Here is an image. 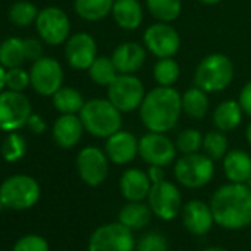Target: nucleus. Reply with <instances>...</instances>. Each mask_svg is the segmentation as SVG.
Masks as SVG:
<instances>
[{
    "mask_svg": "<svg viewBox=\"0 0 251 251\" xmlns=\"http://www.w3.org/2000/svg\"><path fill=\"white\" fill-rule=\"evenodd\" d=\"M214 223L227 230L251 225V188L247 183L229 182L214 191L210 198Z\"/></svg>",
    "mask_w": 251,
    "mask_h": 251,
    "instance_id": "f257e3e1",
    "label": "nucleus"
},
{
    "mask_svg": "<svg viewBox=\"0 0 251 251\" xmlns=\"http://www.w3.org/2000/svg\"><path fill=\"white\" fill-rule=\"evenodd\" d=\"M75 167L80 179L92 188L102 185L109 175V160L105 151L93 145L84 147L78 151Z\"/></svg>",
    "mask_w": 251,
    "mask_h": 251,
    "instance_id": "4468645a",
    "label": "nucleus"
},
{
    "mask_svg": "<svg viewBox=\"0 0 251 251\" xmlns=\"http://www.w3.org/2000/svg\"><path fill=\"white\" fill-rule=\"evenodd\" d=\"M27 126L31 129V132L36 133V135H42V133H45L46 129H48V126H46L45 120H43L39 114H34V112L31 114V117H30Z\"/></svg>",
    "mask_w": 251,
    "mask_h": 251,
    "instance_id": "79ce46f5",
    "label": "nucleus"
},
{
    "mask_svg": "<svg viewBox=\"0 0 251 251\" xmlns=\"http://www.w3.org/2000/svg\"><path fill=\"white\" fill-rule=\"evenodd\" d=\"M148 14L160 23H175L182 14V0H145Z\"/></svg>",
    "mask_w": 251,
    "mask_h": 251,
    "instance_id": "c85d7f7f",
    "label": "nucleus"
},
{
    "mask_svg": "<svg viewBox=\"0 0 251 251\" xmlns=\"http://www.w3.org/2000/svg\"><path fill=\"white\" fill-rule=\"evenodd\" d=\"M144 46L152 56L158 58H175L180 50V34L169 23L155 21L148 25L144 31Z\"/></svg>",
    "mask_w": 251,
    "mask_h": 251,
    "instance_id": "9b49d317",
    "label": "nucleus"
},
{
    "mask_svg": "<svg viewBox=\"0 0 251 251\" xmlns=\"http://www.w3.org/2000/svg\"><path fill=\"white\" fill-rule=\"evenodd\" d=\"M147 173H148V176H150L152 185L166 180V170H164V167H161V166H150V169L147 170Z\"/></svg>",
    "mask_w": 251,
    "mask_h": 251,
    "instance_id": "37998d69",
    "label": "nucleus"
},
{
    "mask_svg": "<svg viewBox=\"0 0 251 251\" xmlns=\"http://www.w3.org/2000/svg\"><path fill=\"white\" fill-rule=\"evenodd\" d=\"M180 217L185 229L197 236L207 235L214 225V216L210 204L201 200H191L183 204Z\"/></svg>",
    "mask_w": 251,
    "mask_h": 251,
    "instance_id": "a211bd4d",
    "label": "nucleus"
},
{
    "mask_svg": "<svg viewBox=\"0 0 251 251\" xmlns=\"http://www.w3.org/2000/svg\"><path fill=\"white\" fill-rule=\"evenodd\" d=\"M145 95V86L136 74H118L106 87V98L123 114L139 111Z\"/></svg>",
    "mask_w": 251,
    "mask_h": 251,
    "instance_id": "0eeeda50",
    "label": "nucleus"
},
{
    "mask_svg": "<svg viewBox=\"0 0 251 251\" xmlns=\"http://www.w3.org/2000/svg\"><path fill=\"white\" fill-rule=\"evenodd\" d=\"M152 217V210L148 202L144 201H127L118 211V222L129 227L130 230H139L150 225Z\"/></svg>",
    "mask_w": 251,
    "mask_h": 251,
    "instance_id": "393cba45",
    "label": "nucleus"
},
{
    "mask_svg": "<svg viewBox=\"0 0 251 251\" xmlns=\"http://www.w3.org/2000/svg\"><path fill=\"white\" fill-rule=\"evenodd\" d=\"M202 151L213 161L223 160V157L229 151V139H227L226 133L220 132L217 129L207 132L202 139Z\"/></svg>",
    "mask_w": 251,
    "mask_h": 251,
    "instance_id": "72a5a7b5",
    "label": "nucleus"
},
{
    "mask_svg": "<svg viewBox=\"0 0 251 251\" xmlns=\"http://www.w3.org/2000/svg\"><path fill=\"white\" fill-rule=\"evenodd\" d=\"M12 251H49V244L40 235H25L15 242Z\"/></svg>",
    "mask_w": 251,
    "mask_h": 251,
    "instance_id": "58836bf2",
    "label": "nucleus"
},
{
    "mask_svg": "<svg viewBox=\"0 0 251 251\" xmlns=\"http://www.w3.org/2000/svg\"><path fill=\"white\" fill-rule=\"evenodd\" d=\"M147 201L150 208L152 210V214L164 222L175 220L180 214L183 207L180 189L177 188V185L167 179L151 186Z\"/></svg>",
    "mask_w": 251,
    "mask_h": 251,
    "instance_id": "f8f14e48",
    "label": "nucleus"
},
{
    "mask_svg": "<svg viewBox=\"0 0 251 251\" xmlns=\"http://www.w3.org/2000/svg\"><path fill=\"white\" fill-rule=\"evenodd\" d=\"M67 64L77 71H87L98 58V43L95 37L86 31L71 34L64 46Z\"/></svg>",
    "mask_w": 251,
    "mask_h": 251,
    "instance_id": "dca6fc26",
    "label": "nucleus"
},
{
    "mask_svg": "<svg viewBox=\"0 0 251 251\" xmlns=\"http://www.w3.org/2000/svg\"><path fill=\"white\" fill-rule=\"evenodd\" d=\"M24 40L20 37H8L0 43V65L5 70L21 67L25 62Z\"/></svg>",
    "mask_w": 251,
    "mask_h": 251,
    "instance_id": "7c9ffc66",
    "label": "nucleus"
},
{
    "mask_svg": "<svg viewBox=\"0 0 251 251\" xmlns=\"http://www.w3.org/2000/svg\"><path fill=\"white\" fill-rule=\"evenodd\" d=\"M148 50L138 42H124L114 48L111 59L120 74H136L147 62Z\"/></svg>",
    "mask_w": 251,
    "mask_h": 251,
    "instance_id": "6ab92c4d",
    "label": "nucleus"
},
{
    "mask_svg": "<svg viewBox=\"0 0 251 251\" xmlns=\"http://www.w3.org/2000/svg\"><path fill=\"white\" fill-rule=\"evenodd\" d=\"M135 251H169V241L160 232H148L136 241Z\"/></svg>",
    "mask_w": 251,
    "mask_h": 251,
    "instance_id": "e433bc0d",
    "label": "nucleus"
},
{
    "mask_svg": "<svg viewBox=\"0 0 251 251\" xmlns=\"http://www.w3.org/2000/svg\"><path fill=\"white\" fill-rule=\"evenodd\" d=\"M40 185L28 175H14L0 185V201L11 210H28L40 200Z\"/></svg>",
    "mask_w": 251,
    "mask_h": 251,
    "instance_id": "423d86ee",
    "label": "nucleus"
},
{
    "mask_svg": "<svg viewBox=\"0 0 251 251\" xmlns=\"http://www.w3.org/2000/svg\"><path fill=\"white\" fill-rule=\"evenodd\" d=\"M198 2L205 6H214V5H219L222 0H198Z\"/></svg>",
    "mask_w": 251,
    "mask_h": 251,
    "instance_id": "49530a36",
    "label": "nucleus"
},
{
    "mask_svg": "<svg viewBox=\"0 0 251 251\" xmlns=\"http://www.w3.org/2000/svg\"><path fill=\"white\" fill-rule=\"evenodd\" d=\"M136 241L133 230L118 220L96 227L89 238V251H135Z\"/></svg>",
    "mask_w": 251,
    "mask_h": 251,
    "instance_id": "1a4fd4ad",
    "label": "nucleus"
},
{
    "mask_svg": "<svg viewBox=\"0 0 251 251\" xmlns=\"http://www.w3.org/2000/svg\"><path fill=\"white\" fill-rule=\"evenodd\" d=\"M139 157L148 166L167 167L176 161L177 150L167 133L147 132L139 138Z\"/></svg>",
    "mask_w": 251,
    "mask_h": 251,
    "instance_id": "2eb2a0df",
    "label": "nucleus"
},
{
    "mask_svg": "<svg viewBox=\"0 0 251 251\" xmlns=\"http://www.w3.org/2000/svg\"><path fill=\"white\" fill-rule=\"evenodd\" d=\"M180 77V65L175 58H158L152 67V78L157 86L175 87Z\"/></svg>",
    "mask_w": 251,
    "mask_h": 251,
    "instance_id": "2f4dec72",
    "label": "nucleus"
},
{
    "mask_svg": "<svg viewBox=\"0 0 251 251\" xmlns=\"http://www.w3.org/2000/svg\"><path fill=\"white\" fill-rule=\"evenodd\" d=\"M5 77H6V70L0 65V93H2L5 89H6V84H5Z\"/></svg>",
    "mask_w": 251,
    "mask_h": 251,
    "instance_id": "c03bdc74",
    "label": "nucleus"
},
{
    "mask_svg": "<svg viewBox=\"0 0 251 251\" xmlns=\"http://www.w3.org/2000/svg\"><path fill=\"white\" fill-rule=\"evenodd\" d=\"M33 105L23 92L5 89L0 93V130L17 132L27 126Z\"/></svg>",
    "mask_w": 251,
    "mask_h": 251,
    "instance_id": "6e6552de",
    "label": "nucleus"
},
{
    "mask_svg": "<svg viewBox=\"0 0 251 251\" xmlns=\"http://www.w3.org/2000/svg\"><path fill=\"white\" fill-rule=\"evenodd\" d=\"M43 50H45L43 49V40L40 37L39 39L31 37V39H25L24 40V53H25V59L27 61L34 62V61L40 59L42 56H45Z\"/></svg>",
    "mask_w": 251,
    "mask_h": 251,
    "instance_id": "ea45409f",
    "label": "nucleus"
},
{
    "mask_svg": "<svg viewBox=\"0 0 251 251\" xmlns=\"http://www.w3.org/2000/svg\"><path fill=\"white\" fill-rule=\"evenodd\" d=\"M235 75V67L225 53H210L204 56L194 71V84L207 93L226 90Z\"/></svg>",
    "mask_w": 251,
    "mask_h": 251,
    "instance_id": "20e7f679",
    "label": "nucleus"
},
{
    "mask_svg": "<svg viewBox=\"0 0 251 251\" xmlns=\"http://www.w3.org/2000/svg\"><path fill=\"white\" fill-rule=\"evenodd\" d=\"M27 152V141L18 132H9L0 145V154L6 163L20 161Z\"/></svg>",
    "mask_w": 251,
    "mask_h": 251,
    "instance_id": "f704fd0d",
    "label": "nucleus"
},
{
    "mask_svg": "<svg viewBox=\"0 0 251 251\" xmlns=\"http://www.w3.org/2000/svg\"><path fill=\"white\" fill-rule=\"evenodd\" d=\"M226 179L233 183H247L251 176V155L244 150H230L222 160Z\"/></svg>",
    "mask_w": 251,
    "mask_h": 251,
    "instance_id": "5701e85b",
    "label": "nucleus"
},
{
    "mask_svg": "<svg viewBox=\"0 0 251 251\" xmlns=\"http://www.w3.org/2000/svg\"><path fill=\"white\" fill-rule=\"evenodd\" d=\"M247 185H248V186L251 188V176H250V179H248V182H247Z\"/></svg>",
    "mask_w": 251,
    "mask_h": 251,
    "instance_id": "09e8293b",
    "label": "nucleus"
},
{
    "mask_svg": "<svg viewBox=\"0 0 251 251\" xmlns=\"http://www.w3.org/2000/svg\"><path fill=\"white\" fill-rule=\"evenodd\" d=\"M202 139H204V135L198 129L189 127V129L182 130L176 136L175 145H176L177 152H180L182 155L195 154L202 150Z\"/></svg>",
    "mask_w": 251,
    "mask_h": 251,
    "instance_id": "c9c22d12",
    "label": "nucleus"
},
{
    "mask_svg": "<svg viewBox=\"0 0 251 251\" xmlns=\"http://www.w3.org/2000/svg\"><path fill=\"white\" fill-rule=\"evenodd\" d=\"M111 17L118 28L135 31L144 23V6L139 0H114Z\"/></svg>",
    "mask_w": 251,
    "mask_h": 251,
    "instance_id": "4be33fe9",
    "label": "nucleus"
},
{
    "mask_svg": "<svg viewBox=\"0 0 251 251\" xmlns=\"http://www.w3.org/2000/svg\"><path fill=\"white\" fill-rule=\"evenodd\" d=\"M210 109L208 93L195 84L182 93V111L192 120H202Z\"/></svg>",
    "mask_w": 251,
    "mask_h": 251,
    "instance_id": "a878e982",
    "label": "nucleus"
},
{
    "mask_svg": "<svg viewBox=\"0 0 251 251\" xmlns=\"http://www.w3.org/2000/svg\"><path fill=\"white\" fill-rule=\"evenodd\" d=\"M151 186L152 182L148 173L138 167L124 170L118 182L120 194L126 201H145L150 195Z\"/></svg>",
    "mask_w": 251,
    "mask_h": 251,
    "instance_id": "412c9836",
    "label": "nucleus"
},
{
    "mask_svg": "<svg viewBox=\"0 0 251 251\" xmlns=\"http://www.w3.org/2000/svg\"><path fill=\"white\" fill-rule=\"evenodd\" d=\"M114 0H74V12L87 23H98L111 15Z\"/></svg>",
    "mask_w": 251,
    "mask_h": 251,
    "instance_id": "bb28decb",
    "label": "nucleus"
},
{
    "mask_svg": "<svg viewBox=\"0 0 251 251\" xmlns=\"http://www.w3.org/2000/svg\"><path fill=\"white\" fill-rule=\"evenodd\" d=\"M34 25L39 37L49 46L65 45L71 36L70 17L65 14V11L56 6H48L39 11Z\"/></svg>",
    "mask_w": 251,
    "mask_h": 251,
    "instance_id": "9d476101",
    "label": "nucleus"
},
{
    "mask_svg": "<svg viewBox=\"0 0 251 251\" xmlns=\"http://www.w3.org/2000/svg\"><path fill=\"white\" fill-rule=\"evenodd\" d=\"M244 115L245 114L238 99H225L216 105L211 115V121L214 129L227 133V132H233L242 123Z\"/></svg>",
    "mask_w": 251,
    "mask_h": 251,
    "instance_id": "b1692460",
    "label": "nucleus"
},
{
    "mask_svg": "<svg viewBox=\"0 0 251 251\" xmlns=\"http://www.w3.org/2000/svg\"><path fill=\"white\" fill-rule=\"evenodd\" d=\"M84 132V126L78 114H61L52 126L53 142L62 150H71L77 147Z\"/></svg>",
    "mask_w": 251,
    "mask_h": 251,
    "instance_id": "aec40b11",
    "label": "nucleus"
},
{
    "mask_svg": "<svg viewBox=\"0 0 251 251\" xmlns=\"http://www.w3.org/2000/svg\"><path fill=\"white\" fill-rule=\"evenodd\" d=\"M64 68L61 62L52 56H42L34 61L30 68L31 87L42 96H53L64 86Z\"/></svg>",
    "mask_w": 251,
    "mask_h": 251,
    "instance_id": "ddd939ff",
    "label": "nucleus"
},
{
    "mask_svg": "<svg viewBox=\"0 0 251 251\" xmlns=\"http://www.w3.org/2000/svg\"><path fill=\"white\" fill-rule=\"evenodd\" d=\"M103 151L109 163L127 166L139 155V139L129 130H118L105 139Z\"/></svg>",
    "mask_w": 251,
    "mask_h": 251,
    "instance_id": "f3484780",
    "label": "nucleus"
},
{
    "mask_svg": "<svg viewBox=\"0 0 251 251\" xmlns=\"http://www.w3.org/2000/svg\"><path fill=\"white\" fill-rule=\"evenodd\" d=\"M5 84L8 90L14 92H24L30 84V71H25L23 67H15L6 70V77H5Z\"/></svg>",
    "mask_w": 251,
    "mask_h": 251,
    "instance_id": "4c0bfd02",
    "label": "nucleus"
},
{
    "mask_svg": "<svg viewBox=\"0 0 251 251\" xmlns=\"http://www.w3.org/2000/svg\"><path fill=\"white\" fill-rule=\"evenodd\" d=\"M202 251H227V250L226 248H222V247H207Z\"/></svg>",
    "mask_w": 251,
    "mask_h": 251,
    "instance_id": "de8ad7c7",
    "label": "nucleus"
},
{
    "mask_svg": "<svg viewBox=\"0 0 251 251\" xmlns=\"http://www.w3.org/2000/svg\"><path fill=\"white\" fill-rule=\"evenodd\" d=\"M214 172V161L204 152L180 155L173 163V176L176 182L186 189H201L207 186Z\"/></svg>",
    "mask_w": 251,
    "mask_h": 251,
    "instance_id": "39448f33",
    "label": "nucleus"
},
{
    "mask_svg": "<svg viewBox=\"0 0 251 251\" xmlns=\"http://www.w3.org/2000/svg\"><path fill=\"white\" fill-rule=\"evenodd\" d=\"M78 117L84 130L98 139H106L123 127V112H120L108 98H93L84 102Z\"/></svg>",
    "mask_w": 251,
    "mask_h": 251,
    "instance_id": "7ed1b4c3",
    "label": "nucleus"
},
{
    "mask_svg": "<svg viewBox=\"0 0 251 251\" xmlns=\"http://www.w3.org/2000/svg\"><path fill=\"white\" fill-rule=\"evenodd\" d=\"M138 112L144 127L148 132H172L183 114L182 93L175 87L155 86L147 92Z\"/></svg>",
    "mask_w": 251,
    "mask_h": 251,
    "instance_id": "f03ea898",
    "label": "nucleus"
},
{
    "mask_svg": "<svg viewBox=\"0 0 251 251\" xmlns=\"http://www.w3.org/2000/svg\"><path fill=\"white\" fill-rule=\"evenodd\" d=\"M245 141H247V144H248L250 148H251V121L248 123L247 129H245Z\"/></svg>",
    "mask_w": 251,
    "mask_h": 251,
    "instance_id": "a18cd8bd",
    "label": "nucleus"
},
{
    "mask_svg": "<svg viewBox=\"0 0 251 251\" xmlns=\"http://www.w3.org/2000/svg\"><path fill=\"white\" fill-rule=\"evenodd\" d=\"M238 102H239L244 114L251 117V80H248L242 86V89L239 92V96H238Z\"/></svg>",
    "mask_w": 251,
    "mask_h": 251,
    "instance_id": "a19ab883",
    "label": "nucleus"
},
{
    "mask_svg": "<svg viewBox=\"0 0 251 251\" xmlns=\"http://www.w3.org/2000/svg\"><path fill=\"white\" fill-rule=\"evenodd\" d=\"M118 74L120 73L117 71L111 56L106 55H98V58L87 68L89 78L100 87H108Z\"/></svg>",
    "mask_w": 251,
    "mask_h": 251,
    "instance_id": "c756f323",
    "label": "nucleus"
},
{
    "mask_svg": "<svg viewBox=\"0 0 251 251\" xmlns=\"http://www.w3.org/2000/svg\"><path fill=\"white\" fill-rule=\"evenodd\" d=\"M37 15H39L37 6L28 2V0H18L8 11L9 21L20 28H27L31 24H36Z\"/></svg>",
    "mask_w": 251,
    "mask_h": 251,
    "instance_id": "473e14b6",
    "label": "nucleus"
},
{
    "mask_svg": "<svg viewBox=\"0 0 251 251\" xmlns=\"http://www.w3.org/2000/svg\"><path fill=\"white\" fill-rule=\"evenodd\" d=\"M84 102L81 92L71 86H62L52 96V103L59 114H78Z\"/></svg>",
    "mask_w": 251,
    "mask_h": 251,
    "instance_id": "cd10ccee",
    "label": "nucleus"
}]
</instances>
